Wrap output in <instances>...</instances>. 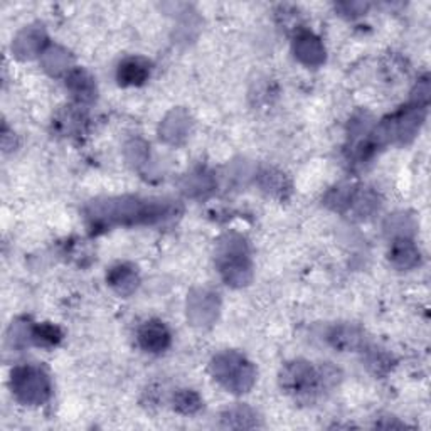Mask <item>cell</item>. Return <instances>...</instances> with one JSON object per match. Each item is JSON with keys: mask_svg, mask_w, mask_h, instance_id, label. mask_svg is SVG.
<instances>
[{"mask_svg": "<svg viewBox=\"0 0 431 431\" xmlns=\"http://www.w3.org/2000/svg\"><path fill=\"white\" fill-rule=\"evenodd\" d=\"M142 347L149 352H162L169 346L170 334L162 322H146L139 332Z\"/></svg>", "mask_w": 431, "mask_h": 431, "instance_id": "cell-1", "label": "cell"}, {"mask_svg": "<svg viewBox=\"0 0 431 431\" xmlns=\"http://www.w3.org/2000/svg\"><path fill=\"white\" fill-rule=\"evenodd\" d=\"M177 406H184L185 413H192L196 411L197 408H199V399H197L196 394H189V393H182L179 394L177 398Z\"/></svg>", "mask_w": 431, "mask_h": 431, "instance_id": "cell-3", "label": "cell"}, {"mask_svg": "<svg viewBox=\"0 0 431 431\" xmlns=\"http://www.w3.org/2000/svg\"><path fill=\"white\" fill-rule=\"evenodd\" d=\"M146 76H149V66L142 59H130V61L123 63L118 71L120 83L123 85L144 83Z\"/></svg>", "mask_w": 431, "mask_h": 431, "instance_id": "cell-2", "label": "cell"}]
</instances>
